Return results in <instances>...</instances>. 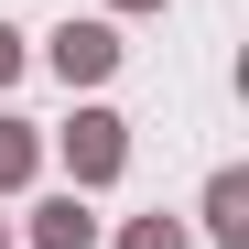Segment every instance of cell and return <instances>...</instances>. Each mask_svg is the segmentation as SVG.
Segmentation results:
<instances>
[{
    "label": "cell",
    "instance_id": "6da1fadb",
    "mask_svg": "<svg viewBox=\"0 0 249 249\" xmlns=\"http://www.w3.org/2000/svg\"><path fill=\"white\" fill-rule=\"evenodd\" d=\"M54 152H65V184H76V195H98V184H119V174H130V119L87 98V108L54 130Z\"/></svg>",
    "mask_w": 249,
    "mask_h": 249
},
{
    "label": "cell",
    "instance_id": "7a4b0ae2",
    "mask_svg": "<svg viewBox=\"0 0 249 249\" xmlns=\"http://www.w3.org/2000/svg\"><path fill=\"white\" fill-rule=\"evenodd\" d=\"M119 54H130V44H119V22H65L54 44H44V65L65 76V87H108Z\"/></svg>",
    "mask_w": 249,
    "mask_h": 249
},
{
    "label": "cell",
    "instance_id": "3957f363",
    "mask_svg": "<svg viewBox=\"0 0 249 249\" xmlns=\"http://www.w3.org/2000/svg\"><path fill=\"white\" fill-rule=\"evenodd\" d=\"M33 249H98V217H87V195H44V206H33Z\"/></svg>",
    "mask_w": 249,
    "mask_h": 249
},
{
    "label": "cell",
    "instance_id": "277c9868",
    "mask_svg": "<svg viewBox=\"0 0 249 249\" xmlns=\"http://www.w3.org/2000/svg\"><path fill=\"white\" fill-rule=\"evenodd\" d=\"M206 238H217V249H249V174H238V162L206 174Z\"/></svg>",
    "mask_w": 249,
    "mask_h": 249
},
{
    "label": "cell",
    "instance_id": "5b68a950",
    "mask_svg": "<svg viewBox=\"0 0 249 249\" xmlns=\"http://www.w3.org/2000/svg\"><path fill=\"white\" fill-rule=\"evenodd\" d=\"M44 174V141H33V119H0V195H22Z\"/></svg>",
    "mask_w": 249,
    "mask_h": 249
},
{
    "label": "cell",
    "instance_id": "8992f818",
    "mask_svg": "<svg viewBox=\"0 0 249 249\" xmlns=\"http://www.w3.org/2000/svg\"><path fill=\"white\" fill-rule=\"evenodd\" d=\"M108 249H184V217H130Z\"/></svg>",
    "mask_w": 249,
    "mask_h": 249
},
{
    "label": "cell",
    "instance_id": "52a82bcc",
    "mask_svg": "<svg viewBox=\"0 0 249 249\" xmlns=\"http://www.w3.org/2000/svg\"><path fill=\"white\" fill-rule=\"evenodd\" d=\"M11 76H22V33L0 22V87H11Z\"/></svg>",
    "mask_w": 249,
    "mask_h": 249
},
{
    "label": "cell",
    "instance_id": "ba28073f",
    "mask_svg": "<svg viewBox=\"0 0 249 249\" xmlns=\"http://www.w3.org/2000/svg\"><path fill=\"white\" fill-rule=\"evenodd\" d=\"M108 11H162V0H108Z\"/></svg>",
    "mask_w": 249,
    "mask_h": 249
},
{
    "label": "cell",
    "instance_id": "9c48e42d",
    "mask_svg": "<svg viewBox=\"0 0 249 249\" xmlns=\"http://www.w3.org/2000/svg\"><path fill=\"white\" fill-rule=\"evenodd\" d=\"M0 249H11V238H0Z\"/></svg>",
    "mask_w": 249,
    "mask_h": 249
}]
</instances>
